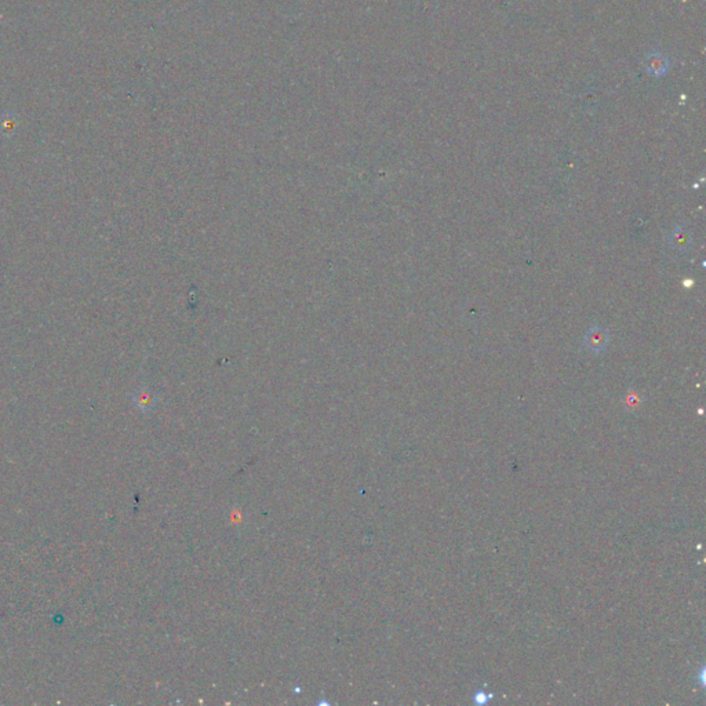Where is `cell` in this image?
<instances>
[{"label": "cell", "mask_w": 706, "mask_h": 706, "mask_svg": "<svg viewBox=\"0 0 706 706\" xmlns=\"http://www.w3.org/2000/svg\"><path fill=\"white\" fill-rule=\"evenodd\" d=\"M585 343L587 346V349L598 353L601 350L605 349L607 343H608V335L604 330L601 328H597V327H592L586 336H585Z\"/></svg>", "instance_id": "1"}, {"label": "cell", "mask_w": 706, "mask_h": 706, "mask_svg": "<svg viewBox=\"0 0 706 706\" xmlns=\"http://www.w3.org/2000/svg\"><path fill=\"white\" fill-rule=\"evenodd\" d=\"M689 243H691V239L688 236V233L681 229V228H677L674 229L673 234H672V244L677 248V250H687L689 247Z\"/></svg>", "instance_id": "3"}, {"label": "cell", "mask_w": 706, "mask_h": 706, "mask_svg": "<svg viewBox=\"0 0 706 706\" xmlns=\"http://www.w3.org/2000/svg\"><path fill=\"white\" fill-rule=\"evenodd\" d=\"M669 68V59L660 52H652L647 59V70L655 77L663 76Z\"/></svg>", "instance_id": "2"}]
</instances>
